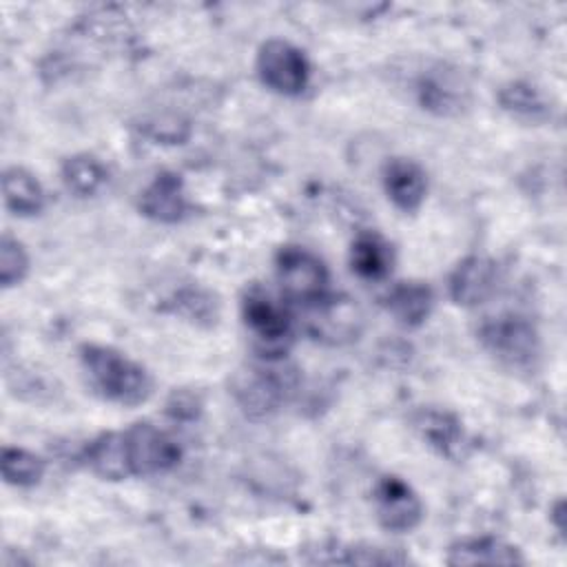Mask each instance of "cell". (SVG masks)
<instances>
[{"label": "cell", "mask_w": 567, "mask_h": 567, "mask_svg": "<svg viewBox=\"0 0 567 567\" xmlns=\"http://www.w3.org/2000/svg\"><path fill=\"white\" fill-rule=\"evenodd\" d=\"M350 266L363 279H381L392 268V248L377 233H361L352 241Z\"/></svg>", "instance_id": "cell-16"}, {"label": "cell", "mask_w": 567, "mask_h": 567, "mask_svg": "<svg viewBox=\"0 0 567 567\" xmlns=\"http://www.w3.org/2000/svg\"><path fill=\"white\" fill-rule=\"evenodd\" d=\"M374 509L379 523L390 532H410L419 525L423 507L408 483L396 476H383L374 485Z\"/></svg>", "instance_id": "cell-8"}, {"label": "cell", "mask_w": 567, "mask_h": 567, "mask_svg": "<svg viewBox=\"0 0 567 567\" xmlns=\"http://www.w3.org/2000/svg\"><path fill=\"white\" fill-rule=\"evenodd\" d=\"M44 474V461L33 452L20 447L2 450V476L7 483L18 487L35 485Z\"/></svg>", "instance_id": "cell-22"}, {"label": "cell", "mask_w": 567, "mask_h": 567, "mask_svg": "<svg viewBox=\"0 0 567 567\" xmlns=\"http://www.w3.org/2000/svg\"><path fill=\"white\" fill-rule=\"evenodd\" d=\"M140 210L162 224H173L184 217L186 197L179 175L159 173L142 193Z\"/></svg>", "instance_id": "cell-10"}, {"label": "cell", "mask_w": 567, "mask_h": 567, "mask_svg": "<svg viewBox=\"0 0 567 567\" xmlns=\"http://www.w3.org/2000/svg\"><path fill=\"white\" fill-rule=\"evenodd\" d=\"M257 71L261 82L281 95L301 93L310 78V64L303 51L286 40H268L261 44Z\"/></svg>", "instance_id": "cell-5"}, {"label": "cell", "mask_w": 567, "mask_h": 567, "mask_svg": "<svg viewBox=\"0 0 567 567\" xmlns=\"http://www.w3.org/2000/svg\"><path fill=\"white\" fill-rule=\"evenodd\" d=\"M414 427L441 454L456 456L461 452L463 430H461V423L452 414L439 412V410H421L414 416Z\"/></svg>", "instance_id": "cell-17"}, {"label": "cell", "mask_w": 567, "mask_h": 567, "mask_svg": "<svg viewBox=\"0 0 567 567\" xmlns=\"http://www.w3.org/2000/svg\"><path fill=\"white\" fill-rule=\"evenodd\" d=\"M432 290L421 281H401L385 295V308L403 326H419L432 310Z\"/></svg>", "instance_id": "cell-14"}, {"label": "cell", "mask_w": 567, "mask_h": 567, "mask_svg": "<svg viewBox=\"0 0 567 567\" xmlns=\"http://www.w3.org/2000/svg\"><path fill=\"white\" fill-rule=\"evenodd\" d=\"M419 102L439 115H454L465 106L467 89L452 71H434L419 78Z\"/></svg>", "instance_id": "cell-12"}, {"label": "cell", "mask_w": 567, "mask_h": 567, "mask_svg": "<svg viewBox=\"0 0 567 567\" xmlns=\"http://www.w3.org/2000/svg\"><path fill=\"white\" fill-rule=\"evenodd\" d=\"M29 270V257L20 241L11 237H2L0 241V281L4 288L16 286L24 279Z\"/></svg>", "instance_id": "cell-23"}, {"label": "cell", "mask_w": 567, "mask_h": 567, "mask_svg": "<svg viewBox=\"0 0 567 567\" xmlns=\"http://www.w3.org/2000/svg\"><path fill=\"white\" fill-rule=\"evenodd\" d=\"M290 388L288 374L277 368H250L235 379V399L252 419H266L279 410Z\"/></svg>", "instance_id": "cell-7"}, {"label": "cell", "mask_w": 567, "mask_h": 567, "mask_svg": "<svg viewBox=\"0 0 567 567\" xmlns=\"http://www.w3.org/2000/svg\"><path fill=\"white\" fill-rule=\"evenodd\" d=\"M277 279L288 299L312 306L328 297V270L323 261L301 246H284L275 259Z\"/></svg>", "instance_id": "cell-3"}, {"label": "cell", "mask_w": 567, "mask_h": 567, "mask_svg": "<svg viewBox=\"0 0 567 567\" xmlns=\"http://www.w3.org/2000/svg\"><path fill=\"white\" fill-rule=\"evenodd\" d=\"M450 565H518L523 556L501 538H465L450 547Z\"/></svg>", "instance_id": "cell-13"}, {"label": "cell", "mask_w": 567, "mask_h": 567, "mask_svg": "<svg viewBox=\"0 0 567 567\" xmlns=\"http://www.w3.org/2000/svg\"><path fill=\"white\" fill-rule=\"evenodd\" d=\"M86 461H89V467L102 478L120 481L131 476L126 447H124V432H109L97 436L93 443H89Z\"/></svg>", "instance_id": "cell-15"}, {"label": "cell", "mask_w": 567, "mask_h": 567, "mask_svg": "<svg viewBox=\"0 0 567 567\" xmlns=\"http://www.w3.org/2000/svg\"><path fill=\"white\" fill-rule=\"evenodd\" d=\"M498 100L505 111H509L518 117H525V120L536 122V120L547 117V113H549L543 95L532 84H525V82H512V84L503 86Z\"/></svg>", "instance_id": "cell-21"}, {"label": "cell", "mask_w": 567, "mask_h": 567, "mask_svg": "<svg viewBox=\"0 0 567 567\" xmlns=\"http://www.w3.org/2000/svg\"><path fill=\"white\" fill-rule=\"evenodd\" d=\"M4 204L16 215H35L44 206V193L38 179L24 168H7L2 175Z\"/></svg>", "instance_id": "cell-18"}, {"label": "cell", "mask_w": 567, "mask_h": 567, "mask_svg": "<svg viewBox=\"0 0 567 567\" xmlns=\"http://www.w3.org/2000/svg\"><path fill=\"white\" fill-rule=\"evenodd\" d=\"M483 346L507 365H529L538 354V334L534 326L520 317L503 315L481 326Z\"/></svg>", "instance_id": "cell-6"}, {"label": "cell", "mask_w": 567, "mask_h": 567, "mask_svg": "<svg viewBox=\"0 0 567 567\" xmlns=\"http://www.w3.org/2000/svg\"><path fill=\"white\" fill-rule=\"evenodd\" d=\"M310 315V328L319 337H330L332 341L348 337L354 330L357 310L348 301H337L330 297H323L321 301L312 303Z\"/></svg>", "instance_id": "cell-19"}, {"label": "cell", "mask_w": 567, "mask_h": 567, "mask_svg": "<svg viewBox=\"0 0 567 567\" xmlns=\"http://www.w3.org/2000/svg\"><path fill=\"white\" fill-rule=\"evenodd\" d=\"M62 179L80 197L95 195L106 182V168L93 155H73L62 166Z\"/></svg>", "instance_id": "cell-20"}, {"label": "cell", "mask_w": 567, "mask_h": 567, "mask_svg": "<svg viewBox=\"0 0 567 567\" xmlns=\"http://www.w3.org/2000/svg\"><path fill=\"white\" fill-rule=\"evenodd\" d=\"M496 264L487 257H467L450 275V297L458 306L483 303L496 290Z\"/></svg>", "instance_id": "cell-9"}, {"label": "cell", "mask_w": 567, "mask_h": 567, "mask_svg": "<svg viewBox=\"0 0 567 567\" xmlns=\"http://www.w3.org/2000/svg\"><path fill=\"white\" fill-rule=\"evenodd\" d=\"M82 365L93 388L109 401L120 405H140L151 396L148 372L126 354L109 346H84L80 350Z\"/></svg>", "instance_id": "cell-1"}, {"label": "cell", "mask_w": 567, "mask_h": 567, "mask_svg": "<svg viewBox=\"0 0 567 567\" xmlns=\"http://www.w3.org/2000/svg\"><path fill=\"white\" fill-rule=\"evenodd\" d=\"M124 447L131 476L168 472L182 458L177 441L151 423L131 425L124 432Z\"/></svg>", "instance_id": "cell-4"}, {"label": "cell", "mask_w": 567, "mask_h": 567, "mask_svg": "<svg viewBox=\"0 0 567 567\" xmlns=\"http://www.w3.org/2000/svg\"><path fill=\"white\" fill-rule=\"evenodd\" d=\"M241 317L255 346L268 359L281 357L292 339L290 315L286 306L261 286H250L241 299Z\"/></svg>", "instance_id": "cell-2"}, {"label": "cell", "mask_w": 567, "mask_h": 567, "mask_svg": "<svg viewBox=\"0 0 567 567\" xmlns=\"http://www.w3.org/2000/svg\"><path fill=\"white\" fill-rule=\"evenodd\" d=\"M383 186L388 197L401 210H416L425 197V173L423 168L405 157H394L383 171Z\"/></svg>", "instance_id": "cell-11"}]
</instances>
